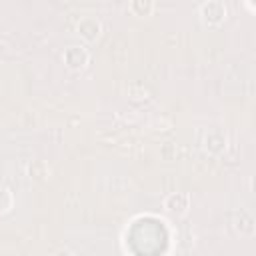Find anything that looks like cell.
<instances>
[{
    "instance_id": "obj_2",
    "label": "cell",
    "mask_w": 256,
    "mask_h": 256,
    "mask_svg": "<svg viewBox=\"0 0 256 256\" xmlns=\"http://www.w3.org/2000/svg\"><path fill=\"white\" fill-rule=\"evenodd\" d=\"M88 60H90V54L84 46H68L64 50V62H66V66H70L74 70L84 68L88 64Z\"/></svg>"
},
{
    "instance_id": "obj_3",
    "label": "cell",
    "mask_w": 256,
    "mask_h": 256,
    "mask_svg": "<svg viewBox=\"0 0 256 256\" xmlns=\"http://www.w3.org/2000/svg\"><path fill=\"white\" fill-rule=\"evenodd\" d=\"M100 30H102V24L100 20L92 18V16H86L78 22V34L86 40H96L100 36Z\"/></svg>"
},
{
    "instance_id": "obj_5",
    "label": "cell",
    "mask_w": 256,
    "mask_h": 256,
    "mask_svg": "<svg viewBox=\"0 0 256 256\" xmlns=\"http://www.w3.org/2000/svg\"><path fill=\"white\" fill-rule=\"evenodd\" d=\"M130 10L136 16H148L154 10V2L152 0H132L130 2Z\"/></svg>"
},
{
    "instance_id": "obj_6",
    "label": "cell",
    "mask_w": 256,
    "mask_h": 256,
    "mask_svg": "<svg viewBox=\"0 0 256 256\" xmlns=\"http://www.w3.org/2000/svg\"><path fill=\"white\" fill-rule=\"evenodd\" d=\"M56 256H74V254H72V252H68V250H60Z\"/></svg>"
},
{
    "instance_id": "obj_1",
    "label": "cell",
    "mask_w": 256,
    "mask_h": 256,
    "mask_svg": "<svg viewBox=\"0 0 256 256\" xmlns=\"http://www.w3.org/2000/svg\"><path fill=\"white\" fill-rule=\"evenodd\" d=\"M200 16L206 24H220L226 18V6L220 0H212V2H204L200 6Z\"/></svg>"
},
{
    "instance_id": "obj_4",
    "label": "cell",
    "mask_w": 256,
    "mask_h": 256,
    "mask_svg": "<svg viewBox=\"0 0 256 256\" xmlns=\"http://www.w3.org/2000/svg\"><path fill=\"white\" fill-rule=\"evenodd\" d=\"M164 206H166V210H170V212H178V214H180V212H184V210L188 208V196L182 194V192L170 194V196H166Z\"/></svg>"
}]
</instances>
